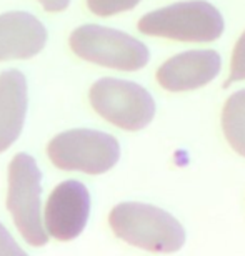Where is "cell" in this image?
I'll return each mask as SVG.
<instances>
[{
  "label": "cell",
  "mask_w": 245,
  "mask_h": 256,
  "mask_svg": "<svg viewBox=\"0 0 245 256\" xmlns=\"http://www.w3.org/2000/svg\"><path fill=\"white\" fill-rule=\"evenodd\" d=\"M27 80L19 70L0 74V153L17 142L27 112Z\"/></svg>",
  "instance_id": "obj_10"
},
{
  "label": "cell",
  "mask_w": 245,
  "mask_h": 256,
  "mask_svg": "<svg viewBox=\"0 0 245 256\" xmlns=\"http://www.w3.org/2000/svg\"><path fill=\"white\" fill-rule=\"evenodd\" d=\"M222 60L215 50H190L168 58L157 70V82L168 92L195 90L210 84L220 72Z\"/></svg>",
  "instance_id": "obj_8"
},
{
  "label": "cell",
  "mask_w": 245,
  "mask_h": 256,
  "mask_svg": "<svg viewBox=\"0 0 245 256\" xmlns=\"http://www.w3.org/2000/svg\"><path fill=\"white\" fill-rule=\"evenodd\" d=\"M109 224L117 236L132 246L155 253L178 252L185 230L170 213L145 203H120L110 212Z\"/></svg>",
  "instance_id": "obj_1"
},
{
  "label": "cell",
  "mask_w": 245,
  "mask_h": 256,
  "mask_svg": "<svg viewBox=\"0 0 245 256\" xmlns=\"http://www.w3.org/2000/svg\"><path fill=\"white\" fill-rule=\"evenodd\" d=\"M39 2L47 12H62L69 7L70 0H39Z\"/></svg>",
  "instance_id": "obj_15"
},
{
  "label": "cell",
  "mask_w": 245,
  "mask_h": 256,
  "mask_svg": "<svg viewBox=\"0 0 245 256\" xmlns=\"http://www.w3.org/2000/svg\"><path fill=\"white\" fill-rule=\"evenodd\" d=\"M90 213V194L84 183L67 180L55 186L45 206V228L52 238L70 242L84 232Z\"/></svg>",
  "instance_id": "obj_7"
},
{
  "label": "cell",
  "mask_w": 245,
  "mask_h": 256,
  "mask_svg": "<svg viewBox=\"0 0 245 256\" xmlns=\"http://www.w3.org/2000/svg\"><path fill=\"white\" fill-rule=\"evenodd\" d=\"M47 44V30L37 17L27 12L0 15V62L32 58Z\"/></svg>",
  "instance_id": "obj_9"
},
{
  "label": "cell",
  "mask_w": 245,
  "mask_h": 256,
  "mask_svg": "<svg viewBox=\"0 0 245 256\" xmlns=\"http://www.w3.org/2000/svg\"><path fill=\"white\" fill-rule=\"evenodd\" d=\"M222 128L228 145L245 156V88L235 92L222 110Z\"/></svg>",
  "instance_id": "obj_11"
},
{
  "label": "cell",
  "mask_w": 245,
  "mask_h": 256,
  "mask_svg": "<svg viewBox=\"0 0 245 256\" xmlns=\"http://www.w3.org/2000/svg\"><path fill=\"white\" fill-rule=\"evenodd\" d=\"M47 155L60 170L102 175L112 170L120 158V145L109 133L74 128L59 133L47 146Z\"/></svg>",
  "instance_id": "obj_4"
},
{
  "label": "cell",
  "mask_w": 245,
  "mask_h": 256,
  "mask_svg": "<svg viewBox=\"0 0 245 256\" xmlns=\"http://www.w3.org/2000/svg\"><path fill=\"white\" fill-rule=\"evenodd\" d=\"M72 52L87 62L122 72H135L149 64L150 54L140 40L120 30L87 24L69 38Z\"/></svg>",
  "instance_id": "obj_3"
},
{
  "label": "cell",
  "mask_w": 245,
  "mask_h": 256,
  "mask_svg": "<svg viewBox=\"0 0 245 256\" xmlns=\"http://www.w3.org/2000/svg\"><path fill=\"white\" fill-rule=\"evenodd\" d=\"M90 104L102 118L122 130L137 132L154 120L155 102L144 86L129 80L100 78L89 94Z\"/></svg>",
  "instance_id": "obj_6"
},
{
  "label": "cell",
  "mask_w": 245,
  "mask_h": 256,
  "mask_svg": "<svg viewBox=\"0 0 245 256\" xmlns=\"http://www.w3.org/2000/svg\"><path fill=\"white\" fill-rule=\"evenodd\" d=\"M12 254L22 256L25 254V252L15 243V240L10 236V233L0 223V256H12Z\"/></svg>",
  "instance_id": "obj_14"
},
{
  "label": "cell",
  "mask_w": 245,
  "mask_h": 256,
  "mask_svg": "<svg viewBox=\"0 0 245 256\" xmlns=\"http://www.w3.org/2000/svg\"><path fill=\"white\" fill-rule=\"evenodd\" d=\"M139 2L140 0H87V7L99 17H110L134 8Z\"/></svg>",
  "instance_id": "obj_12"
},
{
  "label": "cell",
  "mask_w": 245,
  "mask_h": 256,
  "mask_svg": "<svg viewBox=\"0 0 245 256\" xmlns=\"http://www.w3.org/2000/svg\"><path fill=\"white\" fill-rule=\"evenodd\" d=\"M40 193L42 173L37 162L27 153H17L9 166L7 210L30 246H45L49 242L47 228H44L40 214Z\"/></svg>",
  "instance_id": "obj_5"
},
{
  "label": "cell",
  "mask_w": 245,
  "mask_h": 256,
  "mask_svg": "<svg viewBox=\"0 0 245 256\" xmlns=\"http://www.w3.org/2000/svg\"><path fill=\"white\" fill-rule=\"evenodd\" d=\"M220 12L205 0H188L144 15L139 30L152 37L180 42H213L223 34Z\"/></svg>",
  "instance_id": "obj_2"
},
{
  "label": "cell",
  "mask_w": 245,
  "mask_h": 256,
  "mask_svg": "<svg viewBox=\"0 0 245 256\" xmlns=\"http://www.w3.org/2000/svg\"><path fill=\"white\" fill-rule=\"evenodd\" d=\"M238 80H245V32L242 34V37L238 38L235 48H233L230 75H228L227 84H230V82H238Z\"/></svg>",
  "instance_id": "obj_13"
}]
</instances>
